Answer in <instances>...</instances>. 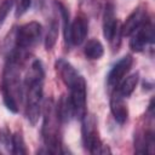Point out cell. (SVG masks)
Instances as JSON below:
<instances>
[{
    "instance_id": "obj_1",
    "label": "cell",
    "mask_w": 155,
    "mask_h": 155,
    "mask_svg": "<svg viewBox=\"0 0 155 155\" xmlns=\"http://www.w3.org/2000/svg\"><path fill=\"white\" fill-rule=\"evenodd\" d=\"M45 70L41 61L34 59L23 81V101L27 120L31 126L39 121L42 110Z\"/></svg>"
},
{
    "instance_id": "obj_2",
    "label": "cell",
    "mask_w": 155,
    "mask_h": 155,
    "mask_svg": "<svg viewBox=\"0 0 155 155\" xmlns=\"http://www.w3.org/2000/svg\"><path fill=\"white\" fill-rule=\"evenodd\" d=\"M24 57L11 50L2 70L1 78V94L5 107L12 111L18 113L19 104L23 101V82L21 80V65Z\"/></svg>"
},
{
    "instance_id": "obj_3",
    "label": "cell",
    "mask_w": 155,
    "mask_h": 155,
    "mask_svg": "<svg viewBox=\"0 0 155 155\" xmlns=\"http://www.w3.org/2000/svg\"><path fill=\"white\" fill-rule=\"evenodd\" d=\"M56 69L64 85L69 88V101L71 103L74 116L82 119L86 111V81L82 75L65 59L58 58Z\"/></svg>"
},
{
    "instance_id": "obj_4",
    "label": "cell",
    "mask_w": 155,
    "mask_h": 155,
    "mask_svg": "<svg viewBox=\"0 0 155 155\" xmlns=\"http://www.w3.org/2000/svg\"><path fill=\"white\" fill-rule=\"evenodd\" d=\"M42 126H41V137L45 145V150L39 153L46 154H59L64 153L62 150V131L61 125L63 124L57 114L56 104L52 98L45 101L42 105Z\"/></svg>"
},
{
    "instance_id": "obj_5",
    "label": "cell",
    "mask_w": 155,
    "mask_h": 155,
    "mask_svg": "<svg viewBox=\"0 0 155 155\" xmlns=\"http://www.w3.org/2000/svg\"><path fill=\"white\" fill-rule=\"evenodd\" d=\"M81 134H82V144L84 148L91 154H110V149L108 145L103 144L97 130V120L92 114H85L81 119Z\"/></svg>"
},
{
    "instance_id": "obj_6",
    "label": "cell",
    "mask_w": 155,
    "mask_h": 155,
    "mask_svg": "<svg viewBox=\"0 0 155 155\" xmlns=\"http://www.w3.org/2000/svg\"><path fill=\"white\" fill-rule=\"evenodd\" d=\"M41 31V24L35 21L18 27L15 31V46L12 50L25 58L28 51L39 42Z\"/></svg>"
},
{
    "instance_id": "obj_7",
    "label": "cell",
    "mask_w": 155,
    "mask_h": 155,
    "mask_svg": "<svg viewBox=\"0 0 155 155\" xmlns=\"http://www.w3.org/2000/svg\"><path fill=\"white\" fill-rule=\"evenodd\" d=\"M130 39V48L133 52H142L147 45L154 42V29L153 24L147 21L142 24L138 29H136L131 35Z\"/></svg>"
},
{
    "instance_id": "obj_8",
    "label": "cell",
    "mask_w": 155,
    "mask_h": 155,
    "mask_svg": "<svg viewBox=\"0 0 155 155\" xmlns=\"http://www.w3.org/2000/svg\"><path fill=\"white\" fill-rule=\"evenodd\" d=\"M132 63H133L132 56L126 54L114 64V67L110 69V71L107 76V85L110 90L115 88L121 82V80L125 78V75L130 71Z\"/></svg>"
},
{
    "instance_id": "obj_9",
    "label": "cell",
    "mask_w": 155,
    "mask_h": 155,
    "mask_svg": "<svg viewBox=\"0 0 155 155\" xmlns=\"http://www.w3.org/2000/svg\"><path fill=\"white\" fill-rule=\"evenodd\" d=\"M119 22L115 16V7L113 2H108L103 13V35L108 41H114L115 36H119Z\"/></svg>"
},
{
    "instance_id": "obj_10",
    "label": "cell",
    "mask_w": 155,
    "mask_h": 155,
    "mask_svg": "<svg viewBox=\"0 0 155 155\" xmlns=\"http://www.w3.org/2000/svg\"><path fill=\"white\" fill-rule=\"evenodd\" d=\"M88 33V21L84 16H76V18L70 23L69 33H68V40L67 42L79 46L81 45Z\"/></svg>"
},
{
    "instance_id": "obj_11",
    "label": "cell",
    "mask_w": 155,
    "mask_h": 155,
    "mask_svg": "<svg viewBox=\"0 0 155 155\" xmlns=\"http://www.w3.org/2000/svg\"><path fill=\"white\" fill-rule=\"evenodd\" d=\"M110 111L115 121L120 125H124L128 119V108L126 101L116 91L110 97Z\"/></svg>"
},
{
    "instance_id": "obj_12",
    "label": "cell",
    "mask_w": 155,
    "mask_h": 155,
    "mask_svg": "<svg viewBox=\"0 0 155 155\" xmlns=\"http://www.w3.org/2000/svg\"><path fill=\"white\" fill-rule=\"evenodd\" d=\"M148 21L147 11L143 7L136 8L126 19L124 27L121 28V34L125 36H130L136 29H138L142 24H144Z\"/></svg>"
},
{
    "instance_id": "obj_13",
    "label": "cell",
    "mask_w": 155,
    "mask_h": 155,
    "mask_svg": "<svg viewBox=\"0 0 155 155\" xmlns=\"http://www.w3.org/2000/svg\"><path fill=\"white\" fill-rule=\"evenodd\" d=\"M138 80H139V74L138 73H133L130 76H127L126 79H122L121 82L115 87V91L120 96H122L124 98H127L136 90L137 84H138Z\"/></svg>"
},
{
    "instance_id": "obj_14",
    "label": "cell",
    "mask_w": 155,
    "mask_h": 155,
    "mask_svg": "<svg viewBox=\"0 0 155 155\" xmlns=\"http://www.w3.org/2000/svg\"><path fill=\"white\" fill-rule=\"evenodd\" d=\"M47 34L45 39V47L46 50H52V47L56 45V41L58 39V27H59V19L57 15H52L50 17V21H47Z\"/></svg>"
},
{
    "instance_id": "obj_15",
    "label": "cell",
    "mask_w": 155,
    "mask_h": 155,
    "mask_svg": "<svg viewBox=\"0 0 155 155\" xmlns=\"http://www.w3.org/2000/svg\"><path fill=\"white\" fill-rule=\"evenodd\" d=\"M84 53L88 59H99L104 54V47L99 40L91 39L85 45Z\"/></svg>"
},
{
    "instance_id": "obj_16",
    "label": "cell",
    "mask_w": 155,
    "mask_h": 155,
    "mask_svg": "<svg viewBox=\"0 0 155 155\" xmlns=\"http://www.w3.org/2000/svg\"><path fill=\"white\" fill-rule=\"evenodd\" d=\"M10 148H11L10 151L12 154H16V155H22V154H27L28 153L22 133L16 132V133H13L11 136V145H10Z\"/></svg>"
},
{
    "instance_id": "obj_17",
    "label": "cell",
    "mask_w": 155,
    "mask_h": 155,
    "mask_svg": "<svg viewBox=\"0 0 155 155\" xmlns=\"http://www.w3.org/2000/svg\"><path fill=\"white\" fill-rule=\"evenodd\" d=\"M13 2H15L13 0H5L0 5V27L2 25L4 21L6 19L7 15L10 13V11H11V8L13 6Z\"/></svg>"
},
{
    "instance_id": "obj_18",
    "label": "cell",
    "mask_w": 155,
    "mask_h": 155,
    "mask_svg": "<svg viewBox=\"0 0 155 155\" xmlns=\"http://www.w3.org/2000/svg\"><path fill=\"white\" fill-rule=\"evenodd\" d=\"M15 4H16V17H21L29 8L31 0H15Z\"/></svg>"
}]
</instances>
